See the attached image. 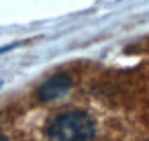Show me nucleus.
Masks as SVG:
<instances>
[{
  "instance_id": "nucleus-1",
  "label": "nucleus",
  "mask_w": 149,
  "mask_h": 141,
  "mask_svg": "<svg viewBox=\"0 0 149 141\" xmlns=\"http://www.w3.org/2000/svg\"><path fill=\"white\" fill-rule=\"evenodd\" d=\"M94 121L84 110H65L53 117L45 129L47 141H92Z\"/></svg>"
},
{
  "instance_id": "nucleus-2",
  "label": "nucleus",
  "mask_w": 149,
  "mask_h": 141,
  "mask_svg": "<svg viewBox=\"0 0 149 141\" xmlns=\"http://www.w3.org/2000/svg\"><path fill=\"white\" fill-rule=\"evenodd\" d=\"M70 88H72V78L65 74H57V76H51L49 80H45L37 88V96H39V100H55V98L68 94Z\"/></svg>"
},
{
  "instance_id": "nucleus-3",
  "label": "nucleus",
  "mask_w": 149,
  "mask_h": 141,
  "mask_svg": "<svg viewBox=\"0 0 149 141\" xmlns=\"http://www.w3.org/2000/svg\"><path fill=\"white\" fill-rule=\"evenodd\" d=\"M15 47H19V45L15 43V45H4V47H0V55H2V53H6V51H10V49H15Z\"/></svg>"
},
{
  "instance_id": "nucleus-4",
  "label": "nucleus",
  "mask_w": 149,
  "mask_h": 141,
  "mask_svg": "<svg viewBox=\"0 0 149 141\" xmlns=\"http://www.w3.org/2000/svg\"><path fill=\"white\" fill-rule=\"evenodd\" d=\"M0 141H8V139H6V137H4V135H0Z\"/></svg>"
},
{
  "instance_id": "nucleus-5",
  "label": "nucleus",
  "mask_w": 149,
  "mask_h": 141,
  "mask_svg": "<svg viewBox=\"0 0 149 141\" xmlns=\"http://www.w3.org/2000/svg\"><path fill=\"white\" fill-rule=\"evenodd\" d=\"M0 88H2V80H0Z\"/></svg>"
}]
</instances>
